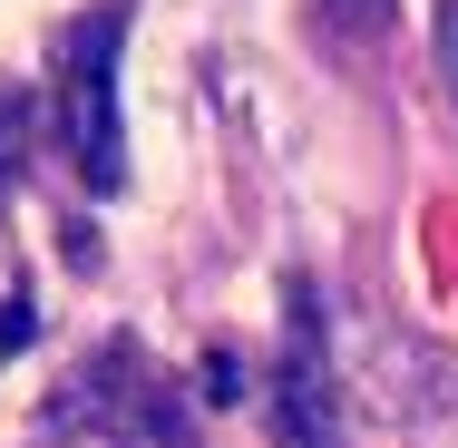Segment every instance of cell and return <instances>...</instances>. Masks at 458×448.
Here are the masks:
<instances>
[{
	"label": "cell",
	"instance_id": "obj_5",
	"mask_svg": "<svg viewBox=\"0 0 458 448\" xmlns=\"http://www.w3.org/2000/svg\"><path fill=\"white\" fill-rule=\"evenodd\" d=\"M195 390H205V400H215V410H225V400H234V390H244V370H234V360H225V351H205V370H195Z\"/></svg>",
	"mask_w": 458,
	"mask_h": 448
},
{
	"label": "cell",
	"instance_id": "obj_6",
	"mask_svg": "<svg viewBox=\"0 0 458 448\" xmlns=\"http://www.w3.org/2000/svg\"><path fill=\"white\" fill-rule=\"evenodd\" d=\"M439 79H449V107H458V0L439 10Z\"/></svg>",
	"mask_w": 458,
	"mask_h": 448
},
{
	"label": "cell",
	"instance_id": "obj_1",
	"mask_svg": "<svg viewBox=\"0 0 458 448\" xmlns=\"http://www.w3.org/2000/svg\"><path fill=\"white\" fill-rule=\"evenodd\" d=\"M59 147L89 195L127 185V127H117V10H89L59 39Z\"/></svg>",
	"mask_w": 458,
	"mask_h": 448
},
{
	"label": "cell",
	"instance_id": "obj_2",
	"mask_svg": "<svg viewBox=\"0 0 458 448\" xmlns=\"http://www.w3.org/2000/svg\"><path fill=\"white\" fill-rule=\"evenodd\" d=\"M49 429H98L107 448H195L176 390H166L137 351H98L89 370L69 380V400L49 410Z\"/></svg>",
	"mask_w": 458,
	"mask_h": 448
},
{
	"label": "cell",
	"instance_id": "obj_7",
	"mask_svg": "<svg viewBox=\"0 0 458 448\" xmlns=\"http://www.w3.org/2000/svg\"><path fill=\"white\" fill-rule=\"evenodd\" d=\"M20 342H30V292H10V302H0V360L20 351Z\"/></svg>",
	"mask_w": 458,
	"mask_h": 448
},
{
	"label": "cell",
	"instance_id": "obj_4",
	"mask_svg": "<svg viewBox=\"0 0 458 448\" xmlns=\"http://www.w3.org/2000/svg\"><path fill=\"white\" fill-rule=\"evenodd\" d=\"M322 30H332L342 49H361V39L390 30V0H322Z\"/></svg>",
	"mask_w": 458,
	"mask_h": 448
},
{
	"label": "cell",
	"instance_id": "obj_3",
	"mask_svg": "<svg viewBox=\"0 0 458 448\" xmlns=\"http://www.w3.org/2000/svg\"><path fill=\"white\" fill-rule=\"evenodd\" d=\"M283 322H293V351H283L274 429H283V448H342V439H332V370H322V322H312V292H302V283H293Z\"/></svg>",
	"mask_w": 458,
	"mask_h": 448
}]
</instances>
